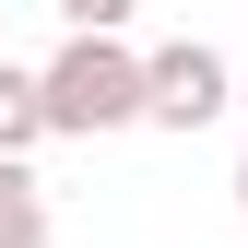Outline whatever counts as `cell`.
<instances>
[{"mask_svg":"<svg viewBox=\"0 0 248 248\" xmlns=\"http://www.w3.org/2000/svg\"><path fill=\"white\" fill-rule=\"evenodd\" d=\"M142 118V59L118 47V36H71L47 59V130H130Z\"/></svg>","mask_w":248,"mask_h":248,"instance_id":"obj_1","label":"cell"},{"mask_svg":"<svg viewBox=\"0 0 248 248\" xmlns=\"http://www.w3.org/2000/svg\"><path fill=\"white\" fill-rule=\"evenodd\" d=\"M225 107H236V71H225L201 36L142 59V118H166V130H201V118H225Z\"/></svg>","mask_w":248,"mask_h":248,"instance_id":"obj_2","label":"cell"},{"mask_svg":"<svg viewBox=\"0 0 248 248\" xmlns=\"http://www.w3.org/2000/svg\"><path fill=\"white\" fill-rule=\"evenodd\" d=\"M47 142V71H12V59H0V154H36Z\"/></svg>","mask_w":248,"mask_h":248,"instance_id":"obj_3","label":"cell"},{"mask_svg":"<svg viewBox=\"0 0 248 248\" xmlns=\"http://www.w3.org/2000/svg\"><path fill=\"white\" fill-rule=\"evenodd\" d=\"M36 225H47V213H36V177H24L12 154H0V248H24Z\"/></svg>","mask_w":248,"mask_h":248,"instance_id":"obj_4","label":"cell"},{"mask_svg":"<svg viewBox=\"0 0 248 248\" xmlns=\"http://www.w3.org/2000/svg\"><path fill=\"white\" fill-rule=\"evenodd\" d=\"M59 12H71V36H118V24H130L142 0H59Z\"/></svg>","mask_w":248,"mask_h":248,"instance_id":"obj_5","label":"cell"},{"mask_svg":"<svg viewBox=\"0 0 248 248\" xmlns=\"http://www.w3.org/2000/svg\"><path fill=\"white\" fill-rule=\"evenodd\" d=\"M236 107H248V71H236Z\"/></svg>","mask_w":248,"mask_h":248,"instance_id":"obj_6","label":"cell"},{"mask_svg":"<svg viewBox=\"0 0 248 248\" xmlns=\"http://www.w3.org/2000/svg\"><path fill=\"white\" fill-rule=\"evenodd\" d=\"M236 201H248V166H236Z\"/></svg>","mask_w":248,"mask_h":248,"instance_id":"obj_7","label":"cell"}]
</instances>
